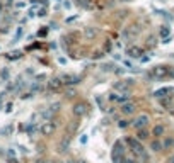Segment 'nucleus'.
<instances>
[{
	"mask_svg": "<svg viewBox=\"0 0 174 163\" xmlns=\"http://www.w3.org/2000/svg\"><path fill=\"white\" fill-rule=\"evenodd\" d=\"M133 111H135V106L130 104V102H126V104H123V106H121V112H123V114H132Z\"/></svg>",
	"mask_w": 174,
	"mask_h": 163,
	"instance_id": "9",
	"label": "nucleus"
},
{
	"mask_svg": "<svg viewBox=\"0 0 174 163\" xmlns=\"http://www.w3.org/2000/svg\"><path fill=\"white\" fill-rule=\"evenodd\" d=\"M119 2H132V0H119Z\"/></svg>",
	"mask_w": 174,
	"mask_h": 163,
	"instance_id": "29",
	"label": "nucleus"
},
{
	"mask_svg": "<svg viewBox=\"0 0 174 163\" xmlns=\"http://www.w3.org/2000/svg\"><path fill=\"white\" fill-rule=\"evenodd\" d=\"M0 12H2V3H0Z\"/></svg>",
	"mask_w": 174,
	"mask_h": 163,
	"instance_id": "30",
	"label": "nucleus"
},
{
	"mask_svg": "<svg viewBox=\"0 0 174 163\" xmlns=\"http://www.w3.org/2000/svg\"><path fill=\"white\" fill-rule=\"evenodd\" d=\"M164 134V128L162 126H155L154 128V136H162Z\"/></svg>",
	"mask_w": 174,
	"mask_h": 163,
	"instance_id": "12",
	"label": "nucleus"
},
{
	"mask_svg": "<svg viewBox=\"0 0 174 163\" xmlns=\"http://www.w3.org/2000/svg\"><path fill=\"white\" fill-rule=\"evenodd\" d=\"M96 34H97V32L94 31V29H90V27H87V29H85V36H87V38H94Z\"/></svg>",
	"mask_w": 174,
	"mask_h": 163,
	"instance_id": "15",
	"label": "nucleus"
},
{
	"mask_svg": "<svg viewBox=\"0 0 174 163\" xmlns=\"http://www.w3.org/2000/svg\"><path fill=\"white\" fill-rule=\"evenodd\" d=\"M63 85L61 83V78H53V80H50L48 82V87H50V90H60V87Z\"/></svg>",
	"mask_w": 174,
	"mask_h": 163,
	"instance_id": "8",
	"label": "nucleus"
},
{
	"mask_svg": "<svg viewBox=\"0 0 174 163\" xmlns=\"http://www.w3.org/2000/svg\"><path fill=\"white\" fill-rule=\"evenodd\" d=\"M161 36H162V38H164V39H167L169 38V29L167 27H161Z\"/></svg>",
	"mask_w": 174,
	"mask_h": 163,
	"instance_id": "14",
	"label": "nucleus"
},
{
	"mask_svg": "<svg viewBox=\"0 0 174 163\" xmlns=\"http://www.w3.org/2000/svg\"><path fill=\"white\" fill-rule=\"evenodd\" d=\"M147 122H148V115L142 114V115H138V117L133 121V126H135L137 129H142V128H145V126H147Z\"/></svg>",
	"mask_w": 174,
	"mask_h": 163,
	"instance_id": "3",
	"label": "nucleus"
},
{
	"mask_svg": "<svg viewBox=\"0 0 174 163\" xmlns=\"http://www.w3.org/2000/svg\"><path fill=\"white\" fill-rule=\"evenodd\" d=\"M126 143H128V146L133 150V153H137V155H143V146L138 143V139L128 138V139H126Z\"/></svg>",
	"mask_w": 174,
	"mask_h": 163,
	"instance_id": "1",
	"label": "nucleus"
},
{
	"mask_svg": "<svg viewBox=\"0 0 174 163\" xmlns=\"http://www.w3.org/2000/svg\"><path fill=\"white\" fill-rule=\"evenodd\" d=\"M154 75L157 78H164V77H167V75H169V68H166V66H155L154 68Z\"/></svg>",
	"mask_w": 174,
	"mask_h": 163,
	"instance_id": "4",
	"label": "nucleus"
},
{
	"mask_svg": "<svg viewBox=\"0 0 174 163\" xmlns=\"http://www.w3.org/2000/svg\"><path fill=\"white\" fill-rule=\"evenodd\" d=\"M172 92H174L172 87H166V88H159V90H155L154 95L157 97V99H162V97H166L167 93H172Z\"/></svg>",
	"mask_w": 174,
	"mask_h": 163,
	"instance_id": "7",
	"label": "nucleus"
},
{
	"mask_svg": "<svg viewBox=\"0 0 174 163\" xmlns=\"http://www.w3.org/2000/svg\"><path fill=\"white\" fill-rule=\"evenodd\" d=\"M26 131L29 133V134H34V133H36V126L34 124H29L27 128H26Z\"/></svg>",
	"mask_w": 174,
	"mask_h": 163,
	"instance_id": "20",
	"label": "nucleus"
},
{
	"mask_svg": "<svg viewBox=\"0 0 174 163\" xmlns=\"http://www.w3.org/2000/svg\"><path fill=\"white\" fill-rule=\"evenodd\" d=\"M21 34H22V29L19 27V31H17V36H16V41H17V39H19V38H21ZM16 41H14V43H16Z\"/></svg>",
	"mask_w": 174,
	"mask_h": 163,
	"instance_id": "26",
	"label": "nucleus"
},
{
	"mask_svg": "<svg viewBox=\"0 0 174 163\" xmlns=\"http://www.w3.org/2000/svg\"><path fill=\"white\" fill-rule=\"evenodd\" d=\"M12 129H14L12 126H7V128L2 129V134H9V133H12Z\"/></svg>",
	"mask_w": 174,
	"mask_h": 163,
	"instance_id": "21",
	"label": "nucleus"
},
{
	"mask_svg": "<svg viewBox=\"0 0 174 163\" xmlns=\"http://www.w3.org/2000/svg\"><path fill=\"white\" fill-rule=\"evenodd\" d=\"M118 126H119L121 129H125L126 126H128V122H126V121H119V122H118Z\"/></svg>",
	"mask_w": 174,
	"mask_h": 163,
	"instance_id": "24",
	"label": "nucleus"
},
{
	"mask_svg": "<svg viewBox=\"0 0 174 163\" xmlns=\"http://www.w3.org/2000/svg\"><path fill=\"white\" fill-rule=\"evenodd\" d=\"M74 95H75V90L74 88H68L67 90V97H74Z\"/></svg>",
	"mask_w": 174,
	"mask_h": 163,
	"instance_id": "25",
	"label": "nucleus"
},
{
	"mask_svg": "<svg viewBox=\"0 0 174 163\" xmlns=\"http://www.w3.org/2000/svg\"><path fill=\"white\" fill-rule=\"evenodd\" d=\"M21 56H22V53H21V51H14V53L9 54L10 60H17V58H21Z\"/></svg>",
	"mask_w": 174,
	"mask_h": 163,
	"instance_id": "16",
	"label": "nucleus"
},
{
	"mask_svg": "<svg viewBox=\"0 0 174 163\" xmlns=\"http://www.w3.org/2000/svg\"><path fill=\"white\" fill-rule=\"evenodd\" d=\"M79 82H80V77H77V75H63L61 77V83L63 85H75Z\"/></svg>",
	"mask_w": 174,
	"mask_h": 163,
	"instance_id": "2",
	"label": "nucleus"
},
{
	"mask_svg": "<svg viewBox=\"0 0 174 163\" xmlns=\"http://www.w3.org/2000/svg\"><path fill=\"white\" fill-rule=\"evenodd\" d=\"M68 143H70L68 138H65V139L60 143V146H58V151H65V148H68Z\"/></svg>",
	"mask_w": 174,
	"mask_h": 163,
	"instance_id": "11",
	"label": "nucleus"
},
{
	"mask_svg": "<svg viewBox=\"0 0 174 163\" xmlns=\"http://www.w3.org/2000/svg\"><path fill=\"white\" fill-rule=\"evenodd\" d=\"M85 112H87V104H85V102L75 104V107H74V114H75V115H84Z\"/></svg>",
	"mask_w": 174,
	"mask_h": 163,
	"instance_id": "5",
	"label": "nucleus"
},
{
	"mask_svg": "<svg viewBox=\"0 0 174 163\" xmlns=\"http://www.w3.org/2000/svg\"><path fill=\"white\" fill-rule=\"evenodd\" d=\"M148 138V133L145 131V129L142 128V129H138V139H147Z\"/></svg>",
	"mask_w": 174,
	"mask_h": 163,
	"instance_id": "13",
	"label": "nucleus"
},
{
	"mask_svg": "<svg viewBox=\"0 0 174 163\" xmlns=\"http://www.w3.org/2000/svg\"><path fill=\"white\" fill-rule=\"evenodd\" d=\"M164 146H166V148H172V146H174V139H171V138H167V139L164 141Z\"/></svg>",
	"mask_w": 174,
	"mask_h": 163,
	"instance_id": "18",
	"label": "nucleus"
},
{
	"mask_svg": "<svg viewBox=\"0 0 174 163\" xmlns=\"http://www.w3.org/2000/svg\"><path fill=\"white\" fill-rule=\"evenodd\" d=\"M123 163H135V161L130 160V158H123Z\"/></svg>",
	"mask_w": 174,
	"mask_h": 163,
	"instance_id": "27",
	"label": "nucleus"
},
{
	"mask_svg": "<svg viewBox=\"0 0 174 163\" xmlns=\"http://www.w3.org/2000/svg\"><path fill=\"white\" fill-rule=\"evenodd\" d=\"M79 163H84V161H79Z\"/></svg>",
	"mask_w": 174,
	"mask_h": 163,
	"instance_id": "33",
	"label": "nucleus"
},
{
	"mask_svg": "<svg viewBox=\"0 0 174 163\" xmlns=\"http://www.w3.org/2000/svg\"><path fill=\"white\" fill-rule=\"evenodd\" d=\"M167 163H174V156H171V158H169V161Z\"/></svg>",
	"mask_w": 174,
	"mask_h": 163,
	"instance_id": "28",
	"label": "nucleus"
},
{
	"mask_svg": "<svg viewBox=\"0 0 174 163\" xmlns=\"http://www.w3.org/2000/svg\"><path fill=\"white\" fill-rule=\"evenodd\" d=\"M41 134H45V136H50V134H53V131H55V126L51 124V122H45V124L41 126Z\"/></svg>",
	"mask_w": 174,
	"mask_h": 163,
	"instance_id": "6",
	"label": "nucleus"
},
{
	"mask_svg": "<svg viewBox=\"0 0 174 163\" xmlns=\"http://www.w3.org/2000/svg\"><path fill=\"white\" fill-rule=\"evenodd\" d=\"M79 5H82V7H89V5H90V0H79Z\"/></svg>",
	"mask_w": 174,
	"mask_h": 163,
	"instance_id": "22",
	"label": "nucleus"
},
{
	"mask_svg": "<svg viewBox=\"0 0 174 163\" xmlns=\"http://www.w3.org/2000/svg\"><path fill=\"white\" fill-rule=\"evenodd\" d=\"M48 163H55V161H48Z\"/></svg>",
	"mask_w": 174,
	"mask_h": 163,
	"instance_id": "32",
	"label": "nucleus"
},
{
	"mask_svg": "<svg viewBox=\"0 0 174 163\" xmlns=\"http://www.w3.org/2000/svg\"><path fill=\"white\" fill-rule=\"evenodd\" d=\"M140 54H142V49L137 48V46L128 49V56H132V58H140Z\"/></svg>",
	"mask_w": 174,
	"mask_h": 163,
	"instance_id": "10",
	"label": "nucleus"
},
{
	"mask_svg": "<svg viewBox=\"0 0 174 163\" xmlns=\"http://www.w3.org/2000/svg\"><path fill=\"white\" fill-rule=\"evenodd\" d=\"M56 2H58V0H56Z\"/></svg>",
	"mask_w": 174,
	"mask_h": 163,
	"instance_id": "34",
	"label": "nucleus"
},
{
	"mask_svg": "<svg viewBox=\"0 0 174 163\" xmlns=\"http://www.w3.org/2000/svg\"><path fill=\"white\" fill-rule=\"evenodd\" d=\"M116 88H118V90H123V92H126V90H128V85H126V83H116Z\"/></svg>",
	"mask_w": 174,
	"mask_h": 163,
	"instance_id": "17",
	"label": "nucleus"
},
{
	"mask_svg": "<svg viewBox=\"0 0 174 163\" xmlns=\"http://www.w3.org/2000/svg\"><path fill=\"white\" fill-rule=\"evenodd\" d=\"M65 163H74V161H65Z\"/></svg>",
	"mask_w": 174,
	"mask_h": 163,
	"instance_id": "31",
	"label": "nucleus"
},
{
	"mask_svg": "<svg viewBox=\"0 0 174 163\" xmlns=\"http://www.w3.org/2000/svg\"><path fill=\"white\" fill-rule=\"evenodd\" d=\"M38 16H39V17H45V16H46V9H45V7L38 9Z\"/></svg>",
	"mask_w": 174,
	"mask_h": 163,
	"instance_id": "23",
	"label": "nucleus"
},
{
	"mask_svg": "<svg viewBox=\"0 0 174 163\" xmlns=\"http://www.w3.org/2000/svg\"><path fill=\"white\" fill-rule=\"evenodd\" d=\"M161 148H162V144L159 143V141H154V143H152V150H154V151H159Z\"/></svg>",
	"mask_w": 174,
	"mask_h": 163,
	"instance_id": "19",
	"label": "nucleus"
}]
</instances>
